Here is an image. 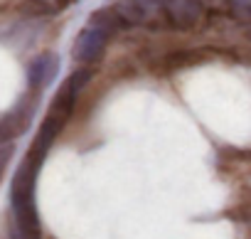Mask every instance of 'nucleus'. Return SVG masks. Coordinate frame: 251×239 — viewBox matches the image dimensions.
I'll list each match as a JSON object with an SVG mask.
<instances>
[{
	"label": "nucleus",
	"mask_w": 251,
	"mask_h": 239,
	"mask_svg": "<svg viewBox=\"0 0 251 239\" xmlns=\"http://www.w3.org/2000/svg\"><path fill=\"white\" fill-rule=\"evenodd\" d=\"M62 124L54 118L45 116L40 126V133L35 136L30 151L25 153L20 168L15 170L13 187H10V207H13V239H42V227H40V214L35 205V187H37V175L45 163L47 151L52 148L54 138L62 133Z\"/></svg>",
	"instance_id": "nucleus-1"
},
{
	"label": "nucleus",
	"mask_w": 251,
	"mask_h": 239,
	"mask_svg": "<svg viewBox=\"0 0 251 239\" xmlns=\"http://www.w3.org/2000/svg\"><path fill=\"white\" fill-rule=\"evenodd\" d=\"M121 25H126V23L121 20V15H118L116 8L96 10V13L89 18L86 27L76 35L74 47H72V57H74L76 62H81V64H94V62H99V57L103 54V50H106V45H108V40L116 35V30H118Z\"/></svg>",
	"instance_id": "nucleus-2"
},
{
	"label": "nucleus",
	"mask_w": 251,
	"mask_h": 239,
	"mask_svg": "<svg viewBox=\"0 0 251 239\" xmlns=\"http://www.w3.org/2000/svg\"><path fill=\"white\" fill-rule=\"evenodd\" d=\"M37 91H30V96H25L10 113H5L3 118H0V143H10L13 138L23 136L30 124H32V116H35V101Z\"/></svg>",
	"instance_id": "nucleus-3"
},
{
	"label": "nucleus",
	"mask_w": 251,
	"mask_h": 239,
	"mask_svg": "<svg viewBox=\"0 0 251 239\" xmlns=\"http://www.w3.org/2000/svg\"><path fill=\"white\" fill-rule=\"evenodd\" d=\"M57 72H59V57H57L54 52H42L40 57H35V59L30 62V69H27L30 91L42 94V89L54 81Z\"/></svg>",
	"instance_id": "nucleus-4"
},
{
	"label": "nucleus",
	"mask_w": 251,
	"mask_h": 239,
	"mask_svg": "<svg viewBox=\"0 0 251 239\" xmlns=\"http://www.w3.org/2000/svg\"><path fill=\"white\" fill-rule=\"evenodd\" d=\"M165 15L175 27L190 30L202 18V0H165Z\"/></svg>",
	"instance_id": "nucleus-5"
},
{
	"label": "nucleus",
	"mask_w": 251,
	"mask_h": 239,
	"mask_svg": "<svg viewBox=\"0 0 251 239\" xmlns=\"http://www.w3.org/2000/svg\"><path fill=\"white\" fill-rule=\"evenodd\" d=\"M10 156H13V143H0V175H3Z\"/></svg>",
	"instance_id": "nucleus-6"
},
{
	"label": "nucleus",
	"mask_w": 251,
	"mask_h": 239,
	"mask_svg": "<svg viewBox=\"0 0 251 239\" xmlns=\"http://www.w3.org/2000/svg\"><path fill=\"white\" fill-rule=\"evenodd\" d=\"M229 3H231L234 8H239V10H244L246 15H251V0H229Z\"/></svg>",
	"instance_id": "nucleus-7"
},
{
	"label": "nucleus",
	"mask_w": 251,
	"mask_h": 239,
	"mask_svg": "<svg viewBox=\"0 0 251 239\" xmlns=\"http://www.w3.org/2000/svg\"><path fill=\"white\" fill-rule=\"evenodd\" d=\"M52 3H54V10L59 13V10H64V8H69V5L74 3V0H52Z\"/></svg>",
	"instance_id": "nucleus-8"
},
{
	"label": "nucleus",
	"mask_w": 251,
	"mask_h": 239,
	"mask_svg": "<svg viewBox=\"0 0 251 239\" xmlns=\"http://www.w3.org/2000/svg\"><path fill=\"white\" fill-rule=\"evenodd\" d=\"M148 5H165V0H146Z\"/></svg>",
	"instance_id": "nucleus-9"
},
{
	"label": "nucleus",
	"mask_w": 251,
	"mask_h": 239,
	"mask_svg": "<svg viewBox=\"0 0 251 239\" xmlns=\"http://www.w3.org/2000/svg\"><path fill=\"white\" fill-rule=\"evenodd\" d=\"M249 23H251V15H249Z\"/></svg>",
	"instance_id": "nucleus-10"
}]
</instances>
